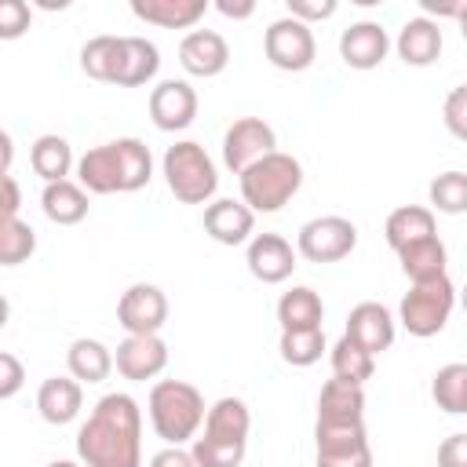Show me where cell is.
Segmentation results:
<instances>
[{
	"mask_svg": "<svg viewBox=\"0 0 467 467\" xmlns=\"http://www.w3.org/2000/svg\"><path fill=\"white\" fill-rule=\"evenodd\" d=\"M40 208L51 223L58 226H77L80 219H88V190L73 179H62V182H47L44 193H40Z\"/></svg>",
	"mask_w": 467,
	"mask_h": 467,
	"instance_id": "cell-24",
	"label": "cell"
},
{
	"mask_svg": "<svg viewBox=\"0 0 467 467\" xmlns=\"http://www.w3.org/2000/svg\"><path fill=\"white\" fill-rule=\"evenodd\" d=\"M274 150H277V135L263 117H237L223 135V164L234 175H241Z\"/></svg>",
	"mask_w": 467,
	"mask_h": 467,
	"instance_id": "cell-10",
	"label": "cell"
},
{
	"mask_svg": "<svg viewBox=\"0 0 467 467\" xmlns=\"http://www.w3.org/2000/svg\"><path fill=\"white\" fill-rule=\"evenodd\" d=\"M354 244H358V226L343 215H317L303 223L296 237V252L306 263H339L354 252Z\"/></svg>",
	"mask_w": 467,
	"mask_h": 467,
	"instance_id": "cell-7",
	"label": "cell"
},
{
	"mask_svg": "<svg viewBox=\"0 0 467 467\" xmlns=\"http://www.w3.org/2000/svg\"><path fill=\"white\" fill-rule=\"evenodd\" d=\"M208 409L204 398L193 383L186 379H157L150 387V423L157 431V438H164L168 445H182L193 441V434L201 431Z\"/></svg>",
	"mask_w": 467,
	"mask_h": 467,
	"instance_id": "cell-3",
	"label": "cell"
},
{
	"mask_svg": "<svg viewBox=\"0 0 467 467\" xmlns=\"http://www.w3.org/2000/svg\"><path fill=\"white\" fill-rule=\"evenodd\" d=\"M252 230H255V212L244 204V201H234V197H219L204 208V234L219 244H248L252 241Z\"/></svg>",
	"mask_w": 467,
	"mask_h": 467,
	"instance_id": "cell-17",
	"label": "cell"
},
{
	"mask_svg": "<svg viewBox=\"0 0 467 467\" xmlns=\"http://www.w3.org/2000/svg\"><path fill=\"white\" fill-rule=\"evenodd\" d=\"M29 4L26 0H4L0 4V40H18L29 29Z\"/></svg>",
	"mask_w": 467,
	"mask_h": 467,
	"instance_id": "cell-39",
	"label": "cell"
},
{
	"mask_svg": "<svg viewBox=\"0 0 467 467\" xmlns=\"http://www.w3.org/2000/svg\"><path fill=\"white\" fill-rule=\"evenodd\" d=\"M398 263H401V274H405L412 285H420V281L445 277V263H449V255H445L441 237L434 234V237H427V241H416V244L401 248V252H398Z\"/></svg>",
	"mask_w": 467,
	"mask_h": 467,
	"instance_id": "cell-29",
	"label": "cell"
},
{
	"mask_svg": "<svg viewBox=\"0 0 467 467\" xmlns=\"http://www.w3.org/2000/svg\"><path fill=\"white\" fill-rule=\"evenodd\" d=\"M22 379H26L22 361H18L11 350H4V354H0V398H4V401L15 398V394L22 390Z\"/></svg>",
	"mask_w": 467,
	"mask_h": 467,
	"instance_id": "cell-41",
	"label": "cell"
},
{
	"mask_svg": "<svg viewBox=\"0 0 467 467\" xmlns=\"http://www.w3.org/2000/svg\"><path fill=\"white\" fill-rule=\"evenodd\" d=\"M460 306H463V314H467V285L460 288Z\"/></svg>",
	"mask_w": 467,
	"mask_h": 467,
	"instance_id": "cell-50",
	"label": "cell"
},
{
	"mask_svg": "<svg viewBox=\"0 0 467 467\" xmlns=\"http://www.w3.org/2000/svg\"><path fill=\"white\" fill-rule=\"evenodd\" d=\"M190 452H193L197 467H241V460H244V445H237V441H215V438H204V434L193 438Z\"/></svg>",
	"mask_w": 467,
	"mask_h": 467,
	"instance_id": "cell-37",
	"label": "cell"
},
{
	"mask_svg": "<svg viewBox=\"0 0 467 467\" xmlns=\"http://www.w3.org/2000/svg\"><path fill=\"white\" fill-rule=\"evenodd\" d=\"M36 252V234L29 223L22 219H4L0 223V263L4 266H18Z\"/></svg>",
	"mask_w": 467,
	"mask_h": 467,
	"instance_id": "cell-36",
	"label": "cell"
},
{
	"mask_svg": "<svg viewBox=\"0 0 467 467\" xmlns=\"http://www.w3.org/2000/svg\"><path fill=\"white\" fill-rule=\"evenodd\" d=\"M456 299H460V296H456L449 274H445V277H434V281H420V285H412V288L401 296L398 321H401V328H405L409 336L431 339V336H438V332L449 325V314H452Z\"/></svg>",
	"mask_w": 467,
	"mask_h": 467,
	"instance_id": "cell-6",
	"label": "cell"
},
{
	"mask_svg": "<svg viewBox=\"0 0 467 467\" xmlns=\"http://www.w3.org/2000/svg\"><path fill=\"white\" fill-rule=\"evenodd\" d=\"M161 69V51L146 36H120V62H117V88H139L153 80Z\"/></svg>",
	"mask_w": 467,
	"mask_h": 467,
	"instance_id": "cell-22",
	"label": "cell"
},
{
	"mask_svg": "<svg viewBox=\"0 0 467 467\" xmlns=\"http://www.w3.org/2000/svg\"><path fill=\"white\" fill-rule=\"evenodd\" d=\"M332 15H336V0H288V18H299L306 26Z\"/></svg>",
	"mask_w": 467,
	"mask_h": 467,
	"instance_id": "cell-40",
	"label": "cell"
},
{
	"mask_svg": "<svg viewBox=\"0 0 467 467\" xmlns=\"http://www.w3.org/2000/svg\"><path fill=\"white\" fill-rule=\"evenodd\" d=\"M438 467H467V434H449L438 445Z\"/></svg>",
	"mask_w": 467,
	"mask_h": 467,
	"instance_id": "cell-42",
	"label": "cell"
},
{
	"mask_svg": "<svg viewBox=\"0 0 467 467\" xmlns=\"http://www.w3.org/2000/svg\"><path fill=\"white\" fill-rule=\"evenodd\" d=\"M230 62V47L215 29H190L179 40V66L190 77H219Z\"/></svg>",
	"mask_w": 467,
	"mask_h": 467,
	"instance_id": "cell-15",
	"label": "cell"
},
{
	"mask_svg": "<svg viewBox=\"0 0 467 467\" xmlns=\"http://www.w3.org/2000/svg\"><path fill=\"white\" fill-rule=\"evenodd\" d=\"M463 7H467V0H460V4H438V0H423L427 18H431V15H438V18H460V15H463Z\"/></svg>",
	"mask_w": 467,
	"mask_h": 467,
	"instance_id": "cell-46",
	"label": "cell"
},
{
	"mask_svg": "<svg viewBox=\"0 0 467 467\" xmlns=\"http://www.w3.org/2000/svg\"><path fill=\"white\" fill-rule=\"evenodd\" d=\"M431 398L438 409H445L452 416H467V365H460V361L441 365L431 379Z\"/></svg>",
	"mask_w": 467,
	"mask_h": 467,
	"instance_id": "cell-32",
	"label": "cell"
},
{
	"mask_svg": "<svg viewBox=\"0 0 467 467\" xmlns=\"http://www.w3.org/2000/svg\"><path fill=\"white\" fill-rule=\"evenodd\" d=\"M215 11L219 15H226V18H252L255 15V4L252 0H215Z\"/></svg>",
	"mask_w": 467,
	"mask_h": 467,
	"instance_id": "cell-45",
	"label": "cell"
},
{
	"mask_svg": "<svg viewBox=\"0 0 467 467\" xmlns=\"http://www.w3.org/2000/svg\"><path fill=\"white\" fill-rule=\"evenodd\" d=\"M161 171H164L168 190L182 204H212V197L219 190L215 161L193 139H182V142L168 146L164 150V161H161Z\"/></svg>",
	"mask_w": 467,
	"mask_h": 467,
	"instance_id": "cell-5",
	"label": "cell"
},
{
	"mask_svg": "<svg viewBox=\"0 0 467 467\" xmlns=\"http://www.w3.org/2000/svg\"><path fill=\"white\" fill-rule=\"evenodd\" d=\"M317 423H325V427L365 423V390H361V383H347V379L332 376L317 394Z\"/></svg>",
	"mask_w": 467,
	"mask_h": 467,
	"instance_id": "cell-19",
	"label": "cell"
},
{
	"mask_svg": "<svg viewBox=\"0 0 467 467\" xmlns=\"http://www.w3.org/2000/svg\"><path fill=\"white\" fill-rule=\"evenodd\" d=\"M314 441H317L314 452L317 467H372L365 423H343V427L314 423Z\"/></svg>",
	"mask_w": 467,
	"mask_h": 467,
	"instance_id": "cell-9",
	"label": "cell"
},
{
	"mask_svg": "<svg viewBox=\"0 0 467 467\" xmlns=\"http://www.w3.org/2000/svg\"><path fill=\"white\" fill-rule=\"evenodd\" d=\"M441 120H445V128H449L452 139L467 142V84H456V88L445 95Z\"/></svg>",
	"mask_w": 467,
	"mask_h": 467,
	"instance_id": "cell-38",
	"label": "cell"
},
{
	"mask_svg": "<svg viewBox=\"0 0 467 467\" xmlns=\"http://www.w3.org/2000/svg\"><path fill=\"white\" fill-rule=\"evenodd\" d=\"M168 321V296L157 288V285H131L120 292L117 299V325L128 332V336H161Z\"/></svg>",
	"mask_w": 467,
	"mask_h": 467,
	"instance_id": "cell-11",
	"label": "cell"
},
{
	"mask_svg": "<svg viewBox=\"0 0 467 467\" xmlns=\"http://www.w3.org/2000/svg\"><path fill=\"white\" fill-rule=\"evenodd\" d=\"M153 179L150 146L135 135L91 146L77 161V182L88 193H135Z\"/></svg>",
	"mask_w": 467,
	"mask_h": 467,
	"instance_id": "cell-2",
	"label": "cell"
},
{
	"mask_svg": "<svg viewBox=\"0 0 467 467\" xmlns=\"http://www.w3.org/2000/svg\"><path fill=\"white\" fill-rule=\"evenodd\" d=\"M281 358L296 368H306L314 361H321V354L328 350L325 347V332L321 328H306V332H281V343H277Z\"/></svg>",
	"mask_w": 467,
	"mask_h": 467,
	"instance_id": "cell-35",
	"label": "cell"
},
{
	"mask_svg": "<svg viewBox=\"0 0 467 467\" xmlns=\"http://www.w3.org/2000/svg\"><path fill=\"white\" fill-rule=\"evenodd\" d=\"M390 51V36L379 22H354L343 29L339 36V58L350 66V69H376Z\"/></svg>",
	"mask_w": 467,
	"mask_h": 467,
	"instance_id": "cell-18",
	"label": "cell"
},
{
	"mask_svg": "<svg viewBox=\"0 0 467 467\" xmlns=\"http://www.w3.org/2000/svg\"><path fill=\"white\" fill-rule=\"evenodd\" d=\"M113 365L124 379L131 383H146V379H157L164 368H168V343L161 336H128L117 354H113Z\"/></svg>",
	"mask_w": 467,
	"mask_h": 467,
	"instance_id": "cell-14",
	"label": "cell"
},
{
	"mask_svg": "<svg viewBox=\"0 0 467 467\" xmlns=\"http://www.w3.org/2000/svg\"><path fill=\"white\" fill-rule=\"evenodd\" d=\"M47 467H80V463H77V460H51Z\"/></svg>",
	"mask_w": 467,
	"mask_h": 467,
	"instance_id": "cell-48",
	"label": "cell"
},
{
	"mask_svg": "<svg viewBox=\"0 0 467 467\" xmlns=\"http://www.w3.org/2000/svg\"><path fill=\"white\" fill-rule=\"evenodd\" d=\"M208 0H131V15L161 29H190L204 18Z\"/></svg>",
	"mask_w": 467,
	"mask_h": 467,
	"instance_id": "cell-23",
	"label": "cell"
},
{
	"mask_svg": "<svg viewBox=\"0 0 467 467\" xmlns=\"http://www.w3.org/2000/svg\"><path fill=\"white\" fill-rule=\"evenodd\" d=\"M248 431H252V412L241 398H219L208 416H204V438H215V441H237V445H248Z\"/></svg>",
	"mask_w": 467,
	"mask_h": 467,
	"instance_id": "cell-27",
	"label": "cell"
},
{
	"mask_svg": "<svg viewBox=\"0 0 467 467\" xmlns=\"http://www.w3.org/2000/svg\"><path fill=\"white\" fill-rule=\"evenodd\" d=\"M150 467H197L193 452L182 449V445H164L161 452L150 456Z\"/></svg>",
	"mask_w": 467,
	"mask_h": 467,
	"instance_id": "cell-43",
	"label": "cell"
},
{
	"mask_svg": "<svg viewBox=\"0 0 467 467\" xmlns=\"http://www.w3.org/2000/svg\"><path fill=\"white\" fill-rule=\"evenodd\" d=\"M263 51H266V62L274 69H285V73H303L314 66V55H317V44H314V33L306 22L299 18H277L266 26L263 33Z\"/></svg>",
	"mask_w": 467,
	"mask_h": 467,
	"instance_id": "cell-8",
	"label": "cell"
},
{
	"mask_svg": "<svg viewBox=\"0 0 467 467\" xmlns=\"http://www.w3.org/2000/svg\"><path fill=\"white\" fill-rule=\"evenodd\" d=\"M328 361H332V376L347 379V383H365L376 372V354H368L365 347H358L347 336L336 339V347L328 350Z\"/></svg>",
	"mask_w": 467,
	"mask_h": 467,
	"instance_id": "cell-31",
	"label": "cell"
},
{
	"mask_svg": "<svg viewBox=\"0 0 467 467\" xmlns=\"http://www.w3.org/2000/svg\"><path fill=\"white\" fill-rule=\"evenodd\" d=\"M343 336L354 339L358 347H365L368 354H383L394 343V314L383 303L365 299L347 314V332Z\"/></svg>",
	"mask_w": 467,
	"mask_h": 467,
	"instance_id": "cell-16",
	"label": "cell"
},
{
	"mask_svg": "<svg viewBox=\"0 0 467 467\" xmlns=\"http://www.w3.org/2000/svg\"><path fill=\"white\" fill-rule=\"evenodd\" d=\"M4 186V219H18V208H22V193H18V182L15 175H4L0 179Z\"/></svg>",
	"mask_w": 467,
	"mask_h": 467,
	"instance_id": "cell-44",
	"label": "cell"
},
{
	"mask_svg": "<svg viewBox=\"0 0 467 467\" xmlns=\"http://www.w3.org/2000/svg\"><path fill=\"white\" fill-rule=\"evenodd\" d=\"M296 255H299V252H296L281 234H255V237L248 241L244 263H248V270H252L255 281H263V285H281V281H288L292 270L299 266Z\"/></svg>",
	"mask_w": 467,
	"mask_h": 467,
	"instance_id": "cell-13",
	"label": "cell"
},
{
	"mask_svg": "<svg viewBox=\"0 0 467 467\" xmlns=\"http://www.w3.org/2000/svg\"><path fill=\"white\" fill-rule=\"evenodd\" d=\"M427 197H431V212H441V215H463L467 212V171H441L431 179L427 186Z\"/></svg>",
	"mask_w": 467,
	"mask_h": 467,
	"instance_id": "cell-34",
	"label": "cell"
},
{
	"mask_svg": "<svg viewBox=\"0 0 467 467\" xmlns=\"http://www.w3.org/2000/svg\"><path fill=\"white\" fill-rule=\"evenodd\" d=\"M394 47H398V58H401L405 66H431V62H438V55H441V29H438V22L427 18V15L409 18V22L398 29Z\"/></svg>",
	"mask_w": 467,
	"mask_h": 467,
	"instance_id": "cell-21",
	"label": "cell"
},
{
	"mask_svg": "<svg viewBox=\"0 0 467 467\" xmlns=\"http://www.w3.org/2000/svg\"><path fill=\"white\" fill-rule=\"evenodd\" d=\"M84 467H142V409L131 394H102L77 431Z\"/></svg>",
	"mask_w": 467,
	"mask_h": 467,
	"instance_id": "cell-1",
	"label": "cell"
},
{
	"mask_svg": "<svg viewBox=\"0 0 467 467\" xmlns=\"http://www.w3.org/2000/svg\"><path fill=\"white\" fill-rule=\"evenodd\" d=\"M321 317H325V303L314 288L306 285H296L288 292H281L277 299V321H281V332H306V328H321Z\"/></svg>",
	"mask_w": 467,
	"mask_h": 467,
	"instance_id": "cell-26",
	"label": "cell"
},
{
	"mask_svg": "<svg viewBox=\"0 0 467 467\" xmlns=\"http://www.w3.org/2000/svg\"><path fill=\"white\" fill-rule=\"evenodd\" d=\"M0 146H4V175H11V157H15V142H11V135H7V131L0 135Z\"/></svg>",
	"mask_w": 467,
	"mask_h": 467,
	"instance_id": "cell-47",
	"label": "cell"
},
{
	"mask_svg": "<svg viewBox=\"0 0 467 467\" xmlns=\"http://www.w3.org/2000/svg\"><path fill=\"white\" fill-rule=\"evenodd\" d=\"M29 164H33V171L44 179V186H47V182H62V179H69V171H73V146H69L62 135H40V139L29 146Z\"/></svg>",
	"mask_w": 467,
	"mask_h": 467,
	"instance_id": "cell-30",
	"label": "cell"
},
{
	"mask_svg": "<svg viewBox=\"0 0 467 467\" xmlns=\"http://www.w3.org/2000/svg\"><path fill=\"white\" fill-rule=\"evenodd\" d=\"M36 409L51 427H66L84 409V390L73 376H47L36 390Z\"/></svg>",
	"mask_w": 467,
	"mask_h": 467,
	"instance_id": "cell-20",
	"label": "cell"
},
{
	"mask_svg": "<svg viewBox=\"0 0 467 467\" xmlns=\"http://www.w3.org/2000/svg\"><path fill=\"white\" fill-rule=\"evenodd\" d=\"M117 62H120V36H91L80 47V69L91 80L113 84L117 80Z\"/></svg>",
	"mask_w": 467,
	"mask_h": 467,
	"instance_id": "cell-33",
	"label": "cell"
},
{
	"mask_svg": "<svg viewBox=\"0 0 467 467\" xmlns=\"http://www.w3.org/2000/svg\"><path fill=\"white\" fill-rule=\"evenodd\" d=\"M66 365H69V376H73L77 383H102V379L113 372V354H109L106 343L80 336V339L69 343Z\"/></svg>",
	"mask_w": 467,
	"mask_h": 467,
	"instance_id": "cell-28",
	"label": "cell"
},
{
	"mask_svg": "<svg viewBox=\"0 0 467 467\" xmlns=\"http://www.w3.org/2000/svg\"><path fill=\"white\" fill-rule=\"evenodd\" d=\"M197 117V91L186 80H161L150 91V120L161 131H182Z\"/></svg>",
	"mask_w": 467,
	"mask_h": 467,
	"instance_id": "cell-12",
	"label": "cell"
},
{
	"mask_svg": "<svg viewBox=\"0 0 467 467\" xmlns=\"http://www.w3.org/2000/svg\"><path fill=\"white\" fill-rule=\"evenodd\" d=\"M303 186V164L292 153H266L263 161H255L252 168L241 171V201L252 212H281Z\"/></svg>",
	"mask_w": 467,
	"mask_h": 467,
	"instance_id": "cell-4",
	"label": "cell"
},
{
	"mask_svg": "<svg viewBox=\"0 0 467 467\" xmlns=\"http://www.w3.org/2000/svg\"><path fill=\"white\" fill-rule=\"evenodd\" d=\"M456 22H460V36H463V40H467V7H463V15H460V18H456Z\"/></svg>",
	"mask_w": 467,
	"mask_h": 467,
	"instance_id": "cell-49",
	"label": "cell"
},
{
	"mask_svg": "<svg viewBox=\"0 0 467 467\" xmlns=\"http://www.w3.org/2000/svg\"><path fill=\"white\" fill-rule=\"evenodd\" d=\"M434 234H438L434 230V212L423 208V204H401V208H394L387 215V226H383V237H387V244L394 252H401V248H409L416 241H427Z\"/></svg>",
	"mask_w": 467,
	"mask_h": 467,
	"instance_id": "cell-25",
	"label": "cell"
}]
</instances>
